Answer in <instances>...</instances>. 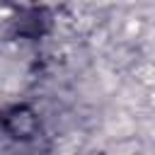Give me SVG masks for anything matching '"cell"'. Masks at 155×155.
Listing matches in <instances>:
<instances>
[{"label": "cell", "instance_id": "1", "mask_svg": "<svg viewBox=\"0 0 155 155\" xmlns=\"http://www.w3.org/2000/svg\"><path fill=\"white\" fill-rule=\"evenodd\" d=\"M5 131L15 138H31L36 133V116L27 107H17L5 116Z\"/></svg>", "mask_w": 155, "mask_h": 155}]
</instances>
